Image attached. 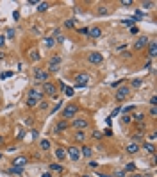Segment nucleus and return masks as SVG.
<instances>
[{
	"instance_id": "f257e3e1",
	"label": "nucleus",
	"mask_w": 157,
	"mask_h": 177,
	"mask_svg": "<svg viewBox=\"0 0 157 177\" xmlns=\"http://www.w3.org/2000/svg\"><path fill=\"white\" fill-rule=\"evenodd\" d=\"M129 93H131V88H129V86H120L118 90H116V93H114L116 102H123L129 97Z\"/></svg>"
},
{
	"instance_id": "f03ea898",
	"label": "nucleus",
	"mask_w": 157,
	"mask_h": 177,
	"mask_svg": "<svg viewBox=\"0 0 157 177\" xmlns=\"http://www.w3.org/2000/svg\"><path fill=\"white\" fill-rule=\"evenodd\" d=\"M34 79H36L38 83H48L50 73L46 72L45 68H36V72H34Z\"/></svg>"
},
{
	"instance_id": "7ed1b4c3",
	"label": "nucleus",
	"mask_w": 157,
	"mask_h": 177,
	"mask_svg": "<svg viewBox=\"0 0 157 177\" xmlns=\"http://www.w3.org/2000/svg\"><path fill=\"white\" fill-rule=\"evenodd\" d=\"M59 66H61V57L59 56H54L50 61H48V73H57L59 72Z\"/></svg>"
},
{
	"instance_id": "20e7f679",
	"label": "nucleus",
	"mask_w": 157,
	"mask_h": 177,
	"mask_svg": "<svg viewBox=\"0 0 157 177\" xmlns=\"http://www.w3.org/2000/svg\"><path fill=\"white\" fill-rule=\"evenodd\" d=\"M87 83H89V75L87 73H79L75 77V88H86Z\"/></svg>"
},
{
	"instance_id": "39448f33",
	"label": "nucleus",
	"mask_w": 157,
	"mask_h": 177,
	"mask_svg": "<svg viewBox=\"0 0 157 177\" xmlns=\"http://www.w3.org/2000/svg\"><path fill=\"white\" fill-rule=\"evenodd\" d=\"M102 61H104V56L100 52H91L87 56V63L89 65H102Z\"/></svg>"
},
{
	"instance_id": "423d86ee",
	"label": "nucleus",
	"mask_w": 157,
	"mask_h": 177,
	"mask_svg": "<svg viewBox=\"0 0 157 177\" xmlns=\"http://www.w3.org/2000/svg\"><path fill=\"white\" fill-rule=\"evenodd\" d=\"M66 156L70 158L72 161H79L80 159V148H77V147H70L66 150Z\"/></svg>"
},
{
	"instance_id": "0eeeda50",
	"label": "nucleus",
	"mask_w": 157,
	"mask_h": 177,
	"mask_svg": "<svg viewBox=\"0 0 157 177\" xmlns=\"http://www.w3.org/2000/svg\"><path fill=\"white\" fill-rule=\"evenodd\" d=\"M27 165H29V159H27L25 156H18V158H15V161H13V166H16V168H25Z\"/></svg>"
},
{
	"instance_id": "6e6552de",
	"label": "nucleus",
	"mask_w": 157,
	"mask_h": 177,
	"mask_svg": "<svg viewBox=\"0 0 157 177\" xmlns=\"http://www.w3.org/2000/svg\"><path fill=\"white\" fill-rule=\"evenodd\" d=\"M77 113V106H73V104H68L64 107V111H63V116L68 120V118H73V114Z\"/></svg>"
},
{
	"instance_id": "1a4fd4ad",
	"label": "nucleus",
	"mask_w": 157,
	"mask_h": 177,
	"mask_svg": "<svg viewBox=\"0 0 157 177\" xmlns=\"http://www.w3.org/2000/svg\"><path fill=\"white\" fill-rule=\"evenodd\" d=\"M146 45H148V36H141L138 41L134 43V50H143Z\"/></svg>"
},
{
	"instance_id": "9d476101",
	"label": "nucleus",
	"mask_w": 157,
	"mask_h": 177,
	"mask_svg": "<svg viewBox=\"0 0 157 177\" xmlns=\"http://www.w3.org/2000/svg\"><path fill=\"white\" fill-rule=\"evenodd\" d=\"M43 93L54 97V95H56V84H52V83H43Z\"/></svg>"
},
{
	"instance_id": "9b49d317",
	"label": "nucleus",
	"mask_w": 157,
	"mask_h": 177,
	"mask_svg": "<svg viewBox=\"0 0 157 177\" xmlns=\"http://www.w3.org/2000/svg\"><path fill=\"white\" fill-rule=\"evenodd\" d=\"M73 127L77 129V131H84V129H87V122L84 118H79V120H73Z\"/></svg>"
},
{
	"instance_id": "f8f14e48",
	"label": "nucleus",
	"mask_w": 157,
	"mask_h": 177,
	"mask_svg": "<svg viewBox=\"0 0 157 177\" xmlns=\"http://www.w3.org/2000/svg\"><path fill=\"white\" fill-rule=\"evenodd\" d=\"M87 36L93 38V39H97V38H100V36H102V31L98 29V27H91V29L87 31Z\"/></svg>"
},
{
	"instance_id": "ddd939ff",
	"label": "nucleus",
	"mask_w": 157,
	"mask_h": 177,
	"mask_svg": "<svg viewBox=\"0 0 157 177\" xmlns=\"http://www.w3.org/2000/svg\"><path fill=\"white\" fill-rule=\"evenodd\" d=\"M54 154H56V158L61 161V159H64V158H66V148H63V147H57L56 150H54Z\"/></svg>"
},
{
	"instance_id": "4468645a",
	"label": "nucleus",
	"mask_w": 157,
	"mask_h": 177,
	"mask_svg": "<svg viewBox=\"0 0 157 177\" xmlns=\"http://www.w3.org/2000/svg\"><path fill=\"white\" fill-rule=\"evenodd\" d=\"M80 156H84V158H91V156H93V148L91 147H82V148H80Z\"/></svg>"
},
{
	"instance_id": "2eb2a0df",
	"label": "nucleus",
	"mask_w": 157,
	"mask_h": 177,
	"mask_svg": "<svg viewBox=\"0 0 157 177\" xmlns=\"http://www.w3.org/2000/svg\"><path fill=\"white\" fill-rule=\"evenodd\" d=\"M125 150H127L129 154H136V152L139 150V145H138V143H134V141H132V143H129V145H127V148H125Z\"/></svg>"
},
{
	"instance_id": "dca6fc26",
	"label": "nucleus",
	"mask_w": 157,
	"mask_h": 177,
	"mask_svg": "<svg viewBox=\"0 0 157 177\" xmlns=\"http://www.w3.org/2000/svg\"><path fill=\"white\" fill-rule=\"evenodd\" d=\"M43 45H45V49H52V47L56 45V39L50 38V36H46V38L43 39Z\"/></svg>"
},
{
	"instance_id": "f3484780",
	"label": "nucleus",
	"mask_w": 157,
	"mask_h": 177,
	"mask_svg": "<svg viewBox=\"0 0 157 177\" xmlns=\"http://www.w3.org/2000/svg\"><path fill=\"white\" fill-rule=\"evenodd\" d=\"M148 56H150V57H155V56H157V45H155V41L150 43V47H148Z\"/></svg>"
},
{
	"instance_id": "a211bd4d",
	"label": "nucleus",
	"mask_w": 157,
	"mask_h": 177,
	"mask_svg": "<svg viewBox=\"0 0 157 177\" xmlns=\"http://www.w3.org/2000/svg\"><path fill=\"white\" fill-rule=\"evenodd\" d=\"M29 97H34V98L41 100V98H43V93H41V91H38V90H30V91H29Z\"/></svg>"
},
{
	"instance_id": "6ab92c4d",
	"label": "nucleus",
	"mask_w": 157,
	"mask_h": 177,
	"mask_svg": "<svg viewBox=\"0 0 157 177\" xmlns=\"http://www.w3.org/2000/svg\"><path fill=\"white\" fill-rule=\"evenodd\" d=\"M38 104H39L38 98H34V97H29V98H27V106H29V107H36Z\"/></svg>"
},
{
	"instance_id": "aec40b11",
	"label": "nucleus",
	"mask_w": 157,
	"mask_h": 177,
	"mask_svg": "<svg viewBox=\"0 0 157 177\" xmlns=\"http://www.w3.org/2000/svg\"><path fill=\"white\" fill-rule=\"evenodd\" d=\"M39 147H41L43 150H50V147H52V145H50V141H48V140H41V141H39Z\"/></svg>"
},
{
	"instance_id": "412c9836",
	"label": "nucleus",
	"mask_w": 157,
	"mask_h": 177,
	"mask_svg": "<svg viewBox=\"0 0 157 177\" xmlns=\"http://www.w3.org/2000/svg\"><path fill=\"white\" fill-rule=\"evenodd\" d=\"M48 7H50V4H48V2H39V4H38V11H39V13L46 11Z\"/></svg>"
},
{
	"instance_id": "4be33fe9",
	"label": "nucleus",
	"mask_w": 157,
	"mask_h": 177,
	"mask_svg": "<svg viewBox=\"0 0 157 177\" xmlns=\"http://www.w3.org/2000/svg\"><path fill=\"white\" fill-rule=\"evenodd\" d=\"M143 147H145V150H146L148 154H152V156L155 154V147H154L152 143H145V145H143Z\"/></svg>"
},
{
	"instance_id": "5701e85b",
	"label": "nucleus",
	"mask_w": 157,
	"mask_h": 177,
	"mask_svg": "<svg viewBox=\"0 0 157 177\" xmlns=\"http://www.w3.org/2000/svg\"><path fill=\"white\" fill-rule=\"evenodd\" d=\"M136 22H138L136 18H127V20H123V25H125V27H134Z\"/></svg>"
},
{
	"instance_id": "b1692460",
	"label": "nucleus",
	"mask_w": 157,
	"mask_h": 177,
	"mask_svg": "<svg viewBox=\"0 0 157 177\" xmlns=\"http://www.w3.org/2000/svg\"><path fill=\"white\" fill-rule=\"evenodd\" d=\"M84 138H86L84 131H77V132H75V140H77V141H84Z\"/></svg>"
},
{
	"instance_id": "393cba45",
	"label": "nucleus",
	"mask_w": 157,
	"mask_h": 177,
	"mask_svg": "<svg viewBox=\"0 0 157 177\" xmlns=\"http://www.w3.org/2000/svg\"><path fill=\"white\" fill-rule=\"evenodd\" d=\"M68 127V124L66 122H57V125H56V131L59 132V131H64V129Z\"/></svg>"
},
{
	"instance_id": "a878e982",
	"label": "nucleus",
	"mask_w": 157,
	"mask_h": 177,
	"mask_svg": "<svg viewBox=\"0 0 157 177\" xmlns=\"http://www.w3.org/2000/svg\"><path fill=\"white\" fill-rule=\"evenodd\" d=\"M9 174H16V175H22V174H23V168H16V166H13V168H9Z\"/></svg>"
},
{
	"instance_id": "bb28decb",
	"label": "nucleus",
	"mask_w": 157,
	"mask_h": 177,
	"mask_svg": "<svg viewBox=\"0 0 157 177\" xmlns=\"http://www.w3.org/2000/svg\"><path fill=\"white\" fill-rule=\"evenodd\" d=\"M50 170H54V172H63V166L59 163H54V165H50Z\"/></svg>"
},
{
	"instance_id": "cd10ccee",
	"label": "nucleus",
	"mask_w": 157,
	"mask_h": 177,
	"mask_svg": "<svg viewBox=\"0 0 157 177\" xmlns=\"http://www.w3.org/2000/svg\"><path fill=\"white\" fill-rule=\"evenodd\" d=\"M136 170V163H127L125 165V172H134Z\"/></svg>"
},
{
	"instance_id": "c85d7f7f",
	"label": "nucleus",
	"mask_w": 157,
	"mask_h": 177,
	"mask_svg": "<svg viewBox=\"0 0 157 177\" xmlns=\"http://www.w3.org/2000/svg\"><path fill=\"white\" fill-rule=\"evenodd\" d=\"M64 27H66V29H73V27H75V20H66V22H64Z\"/></svg>"
},
{
	"instance_id": "c756f323",
	"label": "nucleus",
	"mask_w": 157,
	"mask_h": 177,
	"mask_svg": "<svg viewBox=\"0 0 157 177\" xmlns=\"http://www.w3.org/2000/svg\"><path fill=\"white\" fill-rule=\"evenodd\" d=\"M13 75H15V72H11V70H7V72L0 73V79H7V77H13Z\"/></svg>"
},
{
	"instance_id": "7c9ffc66",
	"label": "nucleus",
	"mask_w": 157,
	"mask_h": 177,
	"mask_svg": "<svg viewBox=\"0 0 157 177\" xmlns=\"http://www.w3.org/2000/svg\"><path fill=\"white\" fill-rule=\"evenodd\" d=\"M4 36H5V38H15V29H13V27H9V29L5 31Z\"/></svg>"
},
{
	"instance_id": "2f4dec72",
	"label": "nucleus",
	"mask_w": 157,
	"mask_h": 177,
	"mask_svg": "<svg viewBox=\"0 0 157 177\" xmlns=\"http://www.w3.org/2000/svg\"><path fill=\"white\" fill-rule=\"evenodd\" d=\"M132 86H134V88H141V86H143V79H134V81H132Z\"/></svg>"
},
{
	"instance_id": "473e14b6",
	"label": "nucleus",
	"mask_w": 157,
	"mask_h": 177,
	"mask_svg": "<svg viewBox=\"0 0 157 177\" xmlns=\"http://www.w3.org/2000/svg\"><path fill=\"white\" fill-rule=\"evenodd\" d=\"M63 91L66 93V97H73V93H75V91H73V88H68V86L64 88V90H63Z\"/></svg>"
},
{
	"instance_id": "72a5a7b5",
	"label": "nucleus",
	"mask_w": 157,
	"mask_h": 177,
	"mask_svg": "<svg viewBox=\"0 0 157 177\" xmlns=\"http://www.w3.org/2000/svg\"><path fill=\"white\" fill-rule=\"evenodd\" d=\"M30 59H32V61H38V59H39V52H38V50H32V52H30Z\"/></svg>"
},
{
	"instance_id": "f704fd0d",
	"label": "nucleus",
	"mask_w": 157,
	"mask_h": 177,
	"mask_svg": "<svg viewBox=\"0 0 157 177\" xmlns=\"http://www.w3.org/2000/svg\"><path fill=\"white\" fill-rule=\"evenodd\" d=\"M121 113V109H120V107H114V109H113V113H111V116H109V118H113V116H116V114H120Z\"/></svg>"
},
{
	"instance_id": "c9c22d12",
	"label": "nucleus",
	"mask_w": 157,
	"mask_h": 177,
	"mask_svg": "<svg viewBox=\"0 0 157 177\" xmlns=\"http://www.w3.org/2000/svg\"><path fill=\"white\" fill-rule=\"evenodd\" d=\"M154 2H143V7H145V9H150V7H154Z\"/></svg>"
},
{
	"instance_id": "e433bc0d",
	"label": "nucleus",
	"mask_w": 157,
	"mask_h": 177,
	"mask_svg": "<svg viewBox=\"0 0 157 177\" xmlns=\"http://www.w3.org/2000/svg\"><path fill=\"white\" fill-rule=\"evenodd\" d=\"M121 122H123V124H129V122H132V116H127V114H123V118H121Z\"/></svg>"
},
{
	"instance_id": "4c0bfd02",
	"label": "nucleus",
	"mask_w": 157,
	"mask_h": 177,
	"mask_svg": "<svg viewBox=\"0 0 157 177\" xmlns=\"http://www.w3.org/2000/svg\"><path fill=\"white\" fill-rule=\"evenodd\" d=\"M134 2L132 0H121V5H125V7H129V5H132Z\"/></svg>"
},
{
	"instance_id": "58836bf2",
	"label": "nucleus",
	"mask_w": 157,
	"mask_h": 177,
	"mask_svg": "<svg viewBox=\"0 0 157 177\" xmlns=\"http://www.w3.org/2000/svg\"><path fill=\"white\" fill-rule=\"evenodd\" d=\"M132 138H134V143H136L138 140H141V138H143V134H141V132H136V134L132 136Z\"/></svg>"
},
{
	"instance_id": "ea45409f",
	"label": "nucleus",
	"mask_w": 157,
	"mask_h": 177,
	"mask_svg": "<svg viewBox=\"0 0 157 177\" xmlns=\"http://www.w3.org/2000/svg\"><path fill=\"white\" fill-rule=\"evenodd\" d=\"M150 114H152V116H157V107H155V106L150 107Z\"/></svg>"
},
{
	"instance_id": "a19ab883",
	"label": "nucleus",
	"mask_w": 157,
	"mask_h": 177,
	"mask_svg": "<svg viewBox=\"0 0 157 177\" xmlns=\"http://www.w3.org/2000/svg\"><path fill=\"white\" fill-rule=\"evenodd\" d=\"M93 138H95V140H100V138H102L100 131H95V132H93Z\"/></svg>"
},
{
	"instance_id": "79ce46f5",
	"label": "nucleus",
	"mask_w": 157,
	"mask_h": 177,
	"mask_svg": "<svg viewBox=\"0 0 157 177\" xmlns=\"http://www.w3.org/2000/svg\"><path fill=\"white\" fill-rule=\"evenodd\" d=\"M5 45V36L4 34H0V47H4Z\"/></svg>"
},
{
	"instance_id": "37998d69",
	"label": "nucleus",
	"mask_w": 157,
	"mask_h": 177,
	"mask_svg": "<svg viewBox=\"0 0 157 177\" xmlns=\"http://www.w3.org/2000/svg\"><path fill=\"white\" fill-rule=\"evenodd\" d=\"M61 106H63V102H61V100H59V102H57V104H56V107H54V109H52V113H56V111L59 109V107H61Z\"/></svg>"
},
{
	"instance_id": "c03bdc74",
	"label": "nucleus",
	"mask_w": 157,
	"mask_h": 177,
	"mask_svg": "<svg viewBox=\"0 0 157 177\" xmlns=\"http://www.w3.org/2000/svg\"><path fill=\"white\" fill-rule=\"evenodd\" d=\"M136 106H129V107H123V113H129V111H132Z\"/></svg>"
},
{
	"instance_id": "a18cd8bd",
	"label": "nucleus",
	"mask_w": 157,
	"mask_h": 177,
	"mask_svg": "<svg viewBox=\"0 0 157 177\" xmlns=\"http://www.w3.org/2000/svg\"><path fill=\"white\" fill-rule=\"evenodd\" d=\"M150 104H152V106H155V104H157V97H155V95H154L152 98H150Z\"/></svg>"
},
{
	"instance_id": "49530a36",
	"label": "nucleus",
	"mask_w": 157,
	"mask_h": 177,
	"mask_svg": "<svg viewBox=\"0 0 157 177\" xmlns=\"http://www.w3.org/2000/svg\"><path fill=\"white\" fill-rule=\"evenodd\" d=\"M45 107H48V104L46 102H39V109H45Z\"/></svg>"
},
{
	"instance_id": "de8ad7c7",
	"label": "nucleus",
	"mask_w": 157,
	"mask_h": 177,
	"mask_svg": "<svg viewBox=\"0 0 157 177\" xmlns=\"http://www.w3.org/2000/svg\"><path fill=\"white\" fill-rule=\"evenodd\" d=\"M87 31H89L87 27H82V29H79V32H80V34H87Z\"/></svg>"
},
{
	"instance_id": "09e8293b",
	"label": "nucleus",
	"mask_w": 157,
	"mask_h": 177,
	"mask_svg": "<svg viewBox=\"0 0 157 177\" xmlns=\"http://www.w3.org/2000/svg\"><path fill=\"white\" fill-rule=\"evenodd\" d=\"M89 166H91V168H98V163H97V161H91Z\"/></svg>"
},
{
	"instance_id": "8fccbe9b",
	"label": "nucleus",
	"mask_w": 157,
	"mask_h": 177,
	"mask_svg": "<svg viewBox=\"0 0 157 177\" xmlns=\"http://www.w3.org/2000/svg\"><path fill=\"white\" fill-rule=\"evenodd\" d=\"M25 124H27V125H32V124H34V120H32V118H27V120H25Z\"/></svg>"
},
{
	"instance_id": "3c124183",
	"label": "nucleus",
	"mask_w": 157,
	"mask_h": 177,
	"mask_svg": "<svg viewBox=\"0 0 157 177\" xmlns=\"http://www.w3.org/2000/svg\"><path fill=\"white\" fill-rule=\"evenodd\" d=\"M39 2H38V0H29V5H38Z\"/></svg>"
},
{
	"instance_id": "603ef678",
	"label": "nucleus",
	"mask_w": 157,
	"mask_h": 177,
	"mask_svg": "<svg viewBox=\"0 0 157 177\" xmlns=\"http://www.w3.org/2000/svg\"><path fill=\"white\" fill-rule=\"evenodd\" d=\"M120 84H121V79H120V81H116V83H113L111 86H113V88H116V86H120Z\"/></svg>"
},
{
	"instance_id": "864d4df0",
	"label": "nucleus",
	"mask_w": 157,
	"mask_h": 177,
	"mask_svg": "<svg viewBox=\"0 0 157 177\" xmlns=\"http://www.w3.org/2000/svg\"><path fill=\"white\" fill-rule=\"evenodd\" d=\"M131 32L132 34H138V27H131Z\"/></svg>"
},
{
	"instance_id": "5fc2aeb1",
	"label": "nucleus",
	"mask_w": 157,
	"mask_h": 177,
	"mask_svg": "<svg viewBox=\"0 0 157 177\" xmlns=\"http://www.w3.org/2000/svg\"><path fill=\"white\" fill-rule=\"evenodd\" d=\"M13 18H15V20H18V18H20V15H18V11H15V13H13Z\"/></svg>"
},
{
	"instance_id": "6e6d98bb",
	"label": "nucleus",
	"mask_w": 157,
	"mask_h": 177,
	"mask_svg": "<svg viewBox=\"0 0 157 177\" xmlns=\"http://www.w3.org/2000/svg\"><path fill=\"white\" fill-rule=\"evenodd\" d=\"M41 177H52V174H50V172H45V174H43Z\"/></svg>"
},
{
	"instance_id": "4d7b16f0",
	"label": "nucleus",
	"mask_w": 157,
	"mask_h": 177,
	"mask_svg": "<svg viewBox=\"0 0 157 177\" xmlns=\"http://www.w3.org/2000/svg\"><path fill=\"white\" fill-rule=\"evenodd\" d=\"M98 175H100V177H111V175H105V174H102V172H100Z\"/></svg>"
},
{
	"instance_id": "13d9d810",
	"label": "nucleus",
	"mask_w": 157,
	"mask_h": 177,
	"mask_svg": "<svg viewBox=\"0 0 157 177\" xmlns=\"http://www.w3.org/2000/svg\"><path fill=\"white\" fill-rule=\"evenodd\" d=\"M82 177H91V175H82Z\"/></svg>"
},
{
	"instance_id": "bf43d9fd",
	"label": "nucleus",
	"mask_w": 157,
	"mask_h": 177,
	"mask_svg": "<svg viewBox=\"0 0 157 177\" xmlns=\"http://www.w3.org/2000/svg\"><path fill=\"white\" fill-rule=\"evenodd\" d=\"M141 177H150V175H141Z\"/></svg>"
},
{
	"instance_id": "052dcab7",
	"label": "nucleus",
	"mask_w": 157,
	"mask_h": 177,
	"mask_svg": "<svg viewBox=\"0 0 157 177\" xmlns=\"http://www.w3.org/2000/svg\"><path fill=\"white\" fill-rule=\"evenodd\" d=\"M0 158H2V152H0Z\"/></svg>"
},
{
	"instance_id": "680f3d73",
	"label": "nucleus",
	"mask_w": 157,
	"mask_h": 177,
	"mask_svg": "<svg viewBox=\"0 0 157 177\" xmlns=\"http://www.w3.org/2000/svg\"><path fill=\"white\" fill-rule=\"evenodd\" d=\"M0 141H2V138H0Z\"/></svg>"
}]
</instances>
